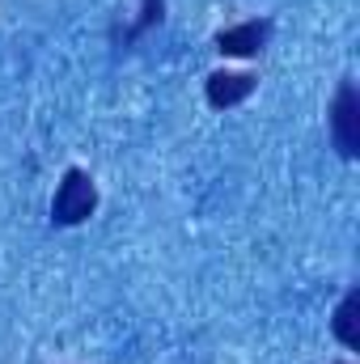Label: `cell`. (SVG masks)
<instances>
[{
	"instance_id": "1",
	"label": "cell",
	"mask_w": 360,
	"mask_h": 364,
	"mask_svg": "<svg viewBox=\"0 0 360 364\" xmlns=\"http://www.w3.org/2000/svg\"><path fill=\"white\" fill-rule=\"evenodd\" d=\"M93 203H97V191H93L90 174L85 170H68L64 182H60V191H55L51 216H55V225H81L93 212Z\"/></svg>"
},
{
	"instance_id": "2",
	"label": "cell",
	"mask_w": 360,
	"mask_h": 364,
	"mask_svg": "<svg viewBox=\"0 0 360 364\" xmlns=\"http://www.w3.org/2000/svg\"><path fill=\"white\" fill-rule=\"evenodd\" d=\"M331 127H335V149L344 157H356L360 153V97H356V85L352 81H344L339 93H335Z\"/></svg>"
},
{
	"instance_id": "3",
	"label": "cell",
	"mask_w": 360,
	"mask_h": 364,
	"mask_svg": "<svg viewBox=\"0 0 360 364\" xmlns=\"http://www.w3.org/2000/svg\"><path fill=\"white\" fill-rule=\"evenodd\" d=\"M268 38H271V21H246V26L221 30L216 34V51L221 55H255V51H263Z\"/></svg>"
},
{
	"instance_id": "4",
	"label": "cell",
	"mask_w": 360,
	"mask_h": 364,
	"mask_svg": "<svg viewBox=\"0 0 360 364\" xmlns=\"http://www.w3.org/2000/svg\"><path fill=\"white\" fill-rule=\"evenodd\" d=\"M250 90H255V77H246V73H212L208 77V102L216 110L238 106L242 97H250Z\"/></svg>"
},
{
	"instance_id": "5",
	"label": "cell",
	"mask_w": 360,
	"mask_h": 364,
	"mask_svg": "<svg viewBox=\"0 0 360 364\" xmlns=\"http://www.w3.org/2000/svg\"><path fill=\"white\" fill-rule=\"evenodd\" d=\"M356 314H360V292H348L335 309V335L348 343V348H360V331H356Z\"/></svg>"
}]
</instances>
